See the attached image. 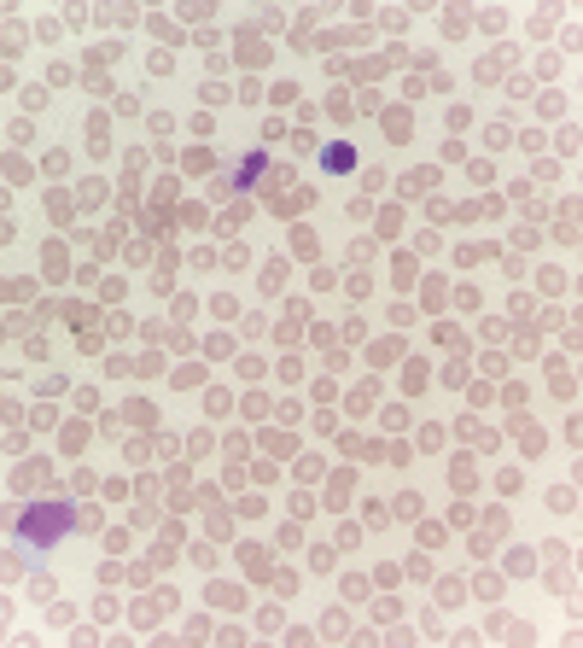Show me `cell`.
Segmentation results:
<instances>
[{
	"label": "cell",
	"instance_id": "6da1fadb",
	"mask_svg": "<svg viewBox=\"0 0 583 648\" xmlns=\"http://www.w3.org/2000/svg\"><path fill=\"white\" fill-rule=\"evenodd\" d=\"M70 532H76V508L70 503H30L12 514V549L18 555H47Z\"/></svg>",
	"mask_w": 583,
	"mask_h": 648
},
{
	"label": "cell",
	"instance_id": "7a4b0ae2",
	"mask_svg": "<svg viewBox=\"0 0 583 648\" xmlns=\"http://www.w3.org/2000/svg\"><path fill=\"white\" fill-rule=\"evenodd\" d=\"M263 169H268V152H263V146H257L251 158H240V164L228 169V181H222V193H245V187H251V181H263Z\"/></svg>",
	"mask_w": 583,
	"mask_h": 648
},
{
	"label": "cell",
	"instance_id": "3957f363",
	"mask_svg": "<svg viewBox=\"0 0 583 648\" xmlns=\"http://www.w3.org/2000/svg\"><path fill=\"white\" fill-rule=\"evenodd\" d=\"M321 169H327V176H344V169H356V152H350V146H321Z\"/></svg>",
	"mask_w": 583,
	"mask_h": 648
},
{
	"label": "cell",
	"instance_id": "277c9868",
	"mask_svg": "<svg viewBox=\"0 0 583 648\" xmlns=\"http://www.w3.org/2000/svg\"><path fill=\"white\" fill-rule=\"evenodd\" d=\"M426 187H438V169H408V176H403V193H408V199H420Z\"/></svg>",
	"mask_w": 583,
	"mask_h": 648
},
{
	"label": "cell",
	"instance_id": "5b68a950",
	"mask_svg": "<svg viewBox=\"0 0 583 648\" xmlns=\"http://www.w3.org/2000/svg\"><path fill=\"white\" fill-rule=\"evenodd\" d=\"M158 619H164V602H158V596H140V602H134V625H158Z\"/></svg>",
	"mask_w": 583,
	"mask_h": 648
},
{
	"label": "cell",
	"instance_id": "8992f818",
	"mask_svg": "<svg viewBox=\"0 0 583 648\" xmlns=\"http://www.w3.org/2000/svg\"><path fill=\"white\" fill-rule=\"evenodd\" d=\"M88 146H94V152H111V123H105V117H88Z\"/></svg>",
	"mask_w": 583,
	"mask_h": 648
},
{
	"label": "cell",
	"instance_id": "52a82bcc",
	"mask_svg": "<svg viewBox=\"0 0 583 648\" xmlns=\"http://www.w3.org/2000/svg\"><path fill=\"white\" fill-rule=\"evenodd\" d=\"M304 322H309V304H292V310H286V322H280V339L292 345V339H297V327H304Z\"/></svg>",
	"mask_w": 583,
	"mask_h": 648
},
{
	"label": "cell",
	"instance_id": "ba28073f",
	"mask_svg": "<svg viewBox=\"0 0 583 648\" xmlns=\"http://www.w3.org/2000/svg\"><path fill=\"white\" fill-rule=\"evenodd\" d=\"M549 508H554V514H572V508H577V497L566 491V485H554V491H549Z\"/></svg>",
	"mask_w": 583,
	"mask_h": 648
},
{
	"label": "cell",
	"instance_id": "9c48e42d",
	"mask_svg": "<svg viewBox=\"0 0 583 648\" xmlns=\"http://www.w3.org/2000/svg\"><path fill=\"white\" fill-rule=\"evenodd\" d=\"M485 146H496V152H502V146H513V129H507V123H490V129H485Z\"/></svg>",
	"mask_w": 583,
	"mask_h": 648
},
{
	"label": "cell",
	"instance_id": "30bf717a",
	"mask_svg": "<svg viewBox=\"0 0 583 648\" xmlns=\"http://www.w3.org/2000/svg\"><path fill=\"white\" fill-rule=\"evenodd\" d=\"M309 567H315V572H332V567H339V555L321 543V549H309Z\"/></svg>",
	"mask_w": 583,
	"mask_h": 648
},
{
	"label": "cell",
	"instance_id": "8fae6325",
	"mask_svg": "<svg viewBox=\"0 0 583 648\" xmlns=\"http://www.w3.org/2000/svg\"><path fill=\"white\" fill-rule=\"evenodd\" d=\"M70 619H76V607H70V602H53V607H47V625H70Z\"/></svg>",
	"mask_w": 583,
	"mask_h": 648
},
{
	"label": "cell",
	"instance_id": "7c38bea8",
	"mask_svg": "<svg viewBox=\"0 0 583 648\" xmlns=\"http://www.w3.org/2000/svg\"><path fill=\"white\" fill-rule=\"evenodd\" d=\"M47 275H53V280H65V246H47Z\"/></svg>",
	"mask_w": 583,
	"mask_h": 648
},
{
	"label": "cell",
	"instance_id": "4fadbf2b",
	"mask_svg": "<svg viewBox=\"0 0 583 648\" xmlns=\"http://www.w3.org/2000/svg\"><path fill=\"white\" fill-rule=\"evenodd\" d=\"M280 286H286V263H268L263 269V292H280Z\"/></svg>",
	"mask_w": 583,
	"mask_h": 648
},
{
	"label": "cell",
	"instance_id": "5bb4252c",
	"mask_svg": "<svg viewBox=\"0 0 583 648\" xmlns=\"http://www.w3.org/2000/svg\"><path fill=\"white\" fill-rule=\"evenodd\" d=\"M554 240H560V246H577V222H572V211L560 216V228H554Z\"/></svg>",
	"mask_w": 583,
	"mask_h": 648
},
{
	"label": "cell",
	"instance_id": "9a60e30c",
	"mask_svg": "<svg viewBox=\"0 0 583 648\" xmlns=\"http://www.w3.org/2000/svg\"><path fill=\"white\" fill-rule=\"evenodd\" d=\"M240 59H245V65H263L268 47H257V41H245V35H240Z\"/></svg>",
	"mask_w": 583,
	"mask_h": 648
},
{
	"label": "cell",
	"instance_id": "2e32d148",
	"mask_svg": "<svg viewBox=\"0 0 583 648\" xmlns=\"http://www.w3.org/2000/svg\"><path fill=\"white\" fill-rule=\"evenodd\" d=\"M513 438H519V444H525V450H542V432H537V426H525V421L513 426Z\"/></svg>",
	"mask_w": 583,
	"mask_h": 648
},
{
	"label": "cell",
	"instance_id": "e0dca14e",
	"mask_svg": "<svg viewBox=\"0 0 583 648\" xmlns=\"http://www.w3.org/2000/svg\"><path fill=\"white\" fill-rule=\"evenodd\" d=\"M169 380H176V386H198V380H204V368H198V362H187V368H176Z\"/></svg>",
	"mask_w": 583,
	"mask_h": 648
},
{
	"label": "cell",
	"instance_id": "ac0fdd59",
	"mask_svg": "<svg viewBox=\"0 0 583 648\" xmlns=\"http://www.w3.org/2000/svg\"><path fill=\"white\" fill-rule=\"evenodd\" d=\"M99 520H105V514H99V508H94V503H88V508H76V532H94V525H99Z\"/></svg>",
	"mask_w": 583,
	"mask_h": 648
},
{
	"label": "cell",
	"instance_id": "d6986e66",
	"mask_svg": "<svg viewBox=\"0 0 583 648\" xmlns=\"http://www.w3.org/2000/svg\"><path fill=\"white\" fill-rule=\"evenodd\" d=\"M467 176H473V187H485V181H490V176H496V169H490V164H485V158H473V164H467Z\"/></svg>",
	"mask_w": 583,
	"mask_h": 648
},
{
	"label": "cell",
	"instance_id": "ffe728a7",
	"mask_svg": "<svg viewBox=\"0 0 583 648\" xmlns=\"http://www.w3.org/2000/svg\"><path fill=\"white\" fill-rule=\"evenodd\" d=\"M129 421H140V426H152V421H158V409H152V403H129Z\"/></svg>",
	"mask_w": 583,
	"mask_h": 648
},
{
	"label": "cell",
	"instance_id": "44dd1931",
	"mask_svg": "<svg viewBox=\"0 0 583 648\" xmlns=\"http://www.w3.org/2000/svg\"><path fill=\"white\" fill-rule=\"evenodd\" d=\"M105 333H111V339H123V333H134V322H129V315L117 310V315H111V322H105Z\"/></svg>",
	"mask_w": 583,
	"mask_h": 648
},
{
	"label": "cell",
	"instance_id": "7402d4cb",
	"mask_svg": "<svg viewBox=\"0 0 583 648\" xmlns=\"http://www.w3.org/2000/svg\"><path fill=\"white\" fill-rule=\"evenodd\" d=\"M327 497H332V508H339L344 497H350V473H339V479H332V491H327Z\"/></svg>",
	"mask_w": 583,
	"mask_h": 648
},
{
	"label": "cell",
	"instance_id": "603a6c76",
	"mask_svg": "<svg viewBox=\"0 0 583 648\" xmlns=\"http://www.w3.org/2000/svg\"><path fill=\"white\" fill-rule=\"evenodd\" d=\"M169 65H176L169 53H152V59H146V70H152V76H169Z\"/></svg>",
	"mask_w": 583,
	"mask_h": 648
},
{
	"label": "cell",
	"instance_id": "cb8c5ba5",
	"mask_svg": "<svg viewBox=\"0 0 583 648\" xmlns=\"http://www.w3.org/2000/svg\"><path fill=\"white\" fill-rule=\"evenodd\" d=\"M542 292H566V275H560V269H542Z\"/></svg>",
	"mask_w": 583,
	"mask_h": 648
},
{
	"label": "cell",
	"instance_id": "d4e9b609",
	"mask_svg": "<svg viewBox=\"0 0 583 648\" xmlns=\"http://www.w3.org/2000/svg\"><path fill=\"white\" fill-rule=\"evenodd\" d=\"M240 561H245V567H251V572H268V555H263V549H245Z\"/></svg>",
	"mask_w": 583,
	"mask_h": 648
},
{
	"label": "cell",
	"instance_id": "484cf974",
	"mask_svg": "<svg viewBox=\"0 0 583 648\" xmlns=\"http://www.w3.org/2000/svg\"><path fill=\"white\" fill-rule=\"evenodd\" d=\"M507 572H531V549H513V555H507Z\"/></svg>",
	"mask_w": 583,
	"mask_h": 648
}]
</instances>
